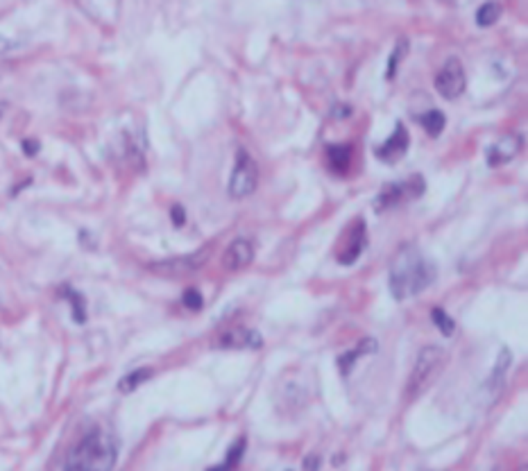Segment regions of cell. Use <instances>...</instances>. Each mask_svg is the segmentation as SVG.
Returning <instances> with one entry per match:
<instances>
[{
    "label": "cell",
    "instance_id": "cell-1",
    "mask_svg": "<svg viewBox=\"0 0 528 471\" xmlns=\"http://www.w3.org/2000/svg\"><path fill=\"white\" fill-rule=\"evenodd\" d=\"M435 277H438V270L433 261L424 256L415 245H404L390 263L388 285L395 300L404 302L427 290Z\"/></svg>",
    "mask_w": 528,
    "mask_h": 471
},
{
    "label": "cell",
    "instance_id": "cell-2",
    "mask_svg": "<svg viewBox=\"0 0 528 471\" xmlns=\"http://www.w3.org/2000/svg\"><path fill=\"white\" fill-rule=\"evenodd\" d=\"M118 458V444L111 433L94 429L68 453L64 471H111Z\"/></svg>",
    "mask_w": 528,
    "mask_h": 471
},
{
    "label": "cell",
    "instance_id": "cell-3",
    "mask_svg": "<svg viewBox=\"0 0 528 471\" xmlns=\"http://www.w3.org/2000/svg\"><path fill=\"white\" fill-rule=\"evenodd\" d=\"M444 363H446L444 349H440V347H424L417 353L415 365H412L406 395L410 399H415V397H420L424 392V390H429L435 383V378L440 376Z\"/></svg>",
    "mask_w": 528,
    "mask_h": 471
},
{
    "label": "cell",
    "instance_id": "cell-4",
    "mask_svg": "<svg viewBox=\"0 0 528 471\" xmlns=\"http://www.w3.org/2000/svg\"><path fill=\"white\" fill-rule=\"evenodd\" d=\"M209 256H211V247H202L198 251H193V254H184V256L150 263L147 270L159 274V277H166V279H181V277H189V274H193V272H198L204 263L209 261Z\"/></svg>",
    "mask_w": 528,
    "mask_h": 471
},
{
    "label": "cell",
    "instance_id": "cell-5",
    "mask_svg": "<svg viewBox=\"0 0 528 471\" xmlns=\"http://www.w3.org/2000/svg\"><path fill=\"white\" fill-rule=\"evenodd\" d=\"M257 186H259L257 161L249 157V152L238 150L232 177H229V195H232L234 200H243V198H249V195L257 191Z\"/></svg>",
    "mask_w": 528,
    "mask_h": 471
},
{
    "label": "cell",
    "instance_id": "cell-6",
    "mask_svg": "<svg viewBox=\"0 0 528 471\" xmlns=\"http://www.w3.org/2000/svg\"><path fill=\"white\" fill-rule=\"evenodd\" d=\"M427 188V183L420 175H412L404 181H395V183H388L383 186V191L378 193V198L374 200V209L378 213H383L388 209H395V206L410 202V200H417L420 195Z\"/></svg>",
    "mask_w": 528,
    "mask_h": 471
},
{
    "label": "cell",
    "instance_id": "cell-7",
    "mask_svg": "<svg viewBox=\"0 0 528 471\" xmlns=\"http://www.w3.org/2000/svg\"><path fill=\"white\" fill-rule=\"evenodd\" d=\"M365 247H367V227H365L363 217H356L340 238L338 249H336V259H338L340 266H352V263L359 261V256L363 254Z\"/></svg>",
    "mask_w": 528,
    "mask_h": 471
},
{
    "label": "cell",
    "instance_id": "cell-8",
    "mask_svg": "<svg viewBox=\"0 0 528 471\" xmlns=\"http://www.w3.org/2000/svg\"><path fill=\"white\" fill-rule=\"evenodd\" d=\"M435 89L444 100H458L467 89V75L463 64L451 57L446 59L444 66L440 68V73L435 75Z\"/></svg>",
    "mask_w": 528,
    "mask_h": 471
},
{
    "label": "cell",
    "instance_id": "cell-9",
    "mask_svg": "<svg viewBox=\"0 0 528 471\" xmlns=\"http://www.w3.org/2000/svg\"><path fill=\"white\" fill-rule=\"evenodd\" d=\"M261 344H263V338L259 336V331L245 329V327L229 329L218 338V347L220 349H259Z\"/></svg>",
    "mask_w": 528,
    "mask_h": 471
},
{
    "label": "cell",
    "instance_id": "cell-10",
    "mask_svg": "<svg viewBox=\"0 0 528 471\" xmlns=\"http://www.w3.org/2000/svg\"><path fill=\"white\" fill-rule=\"evenodd\" d=\"M252 261H254V245H252L247 238H236L232 240V245L225 249L223 266L229 272H238L247 268Z\"/></svg>",
    "mask_w": 528,
    "mask_h": 471
},
{
    "label": "cell",
    "instance_id": "cell-11",
    "mask_svg": "<svg viewBox=\"0 0 528 471\" xmlns=\"http://www.w3.org/2000/svg\"><path fill=\"white\" fill-rule=\"evenodd\" d=\"M408 150V132L401 123H397L395 134L390 136V139L376 147V157L378 161H383V164H397V161L406 154Z\"/></svg>",
    "mask_w": 528,
    "mask_h": 471
},
{
    "label": "cell",
    "instance_id": "cell-12",
    "mask_svg": "<svg viewBox=\"0 0 528 471\" xmlns=\"http://www.w3.org/2000/svg\"><path fill=\"white\" fill-rule=\"evenodd\" d=\"M519 147H522V139H519V136H515V134L501 136L497 143H492L488 147V166L490 168H497V166L508 164V161H512L515 157H517Z\"/></svg>",
    "mask_w": 528,
    "mask_h": 471
},
{
    "label": "cell",
    "instance_id": "cell-13",
    "mask_svg": "<svg viewBox=\"0 0 528 471\" xmlns=\"http://www.w3.org/2000/svg\"><path fill=\"white\" fill-rule=\"evenodd\" d=\"M376 351V340L374 338H363L359 344H356V349L345 351L342 356H338V367H340V374L342 376H349V372L354 370V365L359 363V358L367 353H374Z\"/></svg>",
    "mask_w": 528,
    "mask_h": 471
},
{
    "label": "cell",
    "instance_id": "cell-14",
    "mask_svg": "<svg viewBox=\"0 0 528 471\" xmlns=\"http://www.w3.org/2000/svg\"><path fill=\"white\" fill-rule=\"evenodd\" d=\"M327 164L329 168L342 175L352 166V147L349 145H329L327 147Z\"/></svg>",
    "mask_w": 528,
    "mask_h": 471
},
{
    "label": "cell",
    "instance_id": "cell-15",
    "mask_svg": "<svg viewBox=\"0 0 528 471\" xmlns=\"http://www.w3.org/2000/svg\"><path fill=\"white\" fill-rule=\"evenodd\" d=\"M245 449H247V440H245V438H238L236 444H234L232 449H229V453L225 455L223 465H218V467H213V469H209V471H234V469L240 465V460H243Z\"/></svg>",
    "mask_w": 528,
    "mask_h": 471
},
{
    "label": "cell",
    "instance_id": "cell-16",
    "mask_svg": "<svg viewBox=\"0 0 528 471\" xmlns=\"http://www.w3.org/2000/svg\"><path fill=\"white\" fill-rule=\"evenodd\" d=\"M510 363H512V353H510L508 349H501L499 358H497V365H495V370H492V374H490V378H488V387H492V390L501 387L503 376H506Z\"/></svg>",
    "mask_w": 528,
    "mask_h": 471
},
{
    "label": "cell",
    "instance_id": "cell-17",
    "mask_svg": "<svg viewBox=\"0 0 528 471\" xmlns=\"http://www.w3.org/2000/svg\"><path fill=\"white\" fill-rule=\"evenodd\" d=\"M152 376V370H147V367H141V370H134V372H130L128 376H123L120 378V383H118V390L120 392H134L136 387L139 385H143L147 378Z\"/></svg>",
    "mask_w": 528,
    "mask_h": 471
},
{
    "label": "cell",
    "instance_id": "cell-18",
    "mask_svg": "<svg viewBox=\"0 0 528 471\" xmlns=\"http://www.w3.org/2000/svg\"><path fill=\"white\" fill-rule=\"evenodd\" d=\"M499 16H501V5L495 3V0H488L485 5H481L478 14H476V23L481 28H490L499 21Z\"/></svg>",
    "mask_w": 528,
    "mask_h": 471
},
{
    "label": "cell",
    "instance_id": "cell-19",
    "mask_svg": "<svg viewBox=\"0 0 528 471\" xmlns=\"http://www.w3.org/2000/svg\"><path fill=\"white\" fill-rule=\"evenodd\" d=\"M420 123L424 125V130H427L433 136V139H435V136H440V132L444 130L446 118H444V113H440L438 109H433L429 113H424V116L420 118Z\"/></svg>",
    "mask_w": 528,
    "mask_h": 471
},
{
    "label": "cell",
    "instance_id": "cell-20",
    "mask_svg": "<svg viewBox=\"0 0 528 471\" xmlns=\"http://www.w3.org/2000/svg\"><path fill=\"white\" fill-rule=\"evenodd\" d=\"M66 297L71 300V306H73V319L77 322V324H82V322L86 319V311H84V300L79 293H73V290H66Z\"/></svg>",
    "mask_w": 528,
    "mask_h": 471
},
{
    "label": "cell",
    "instance_id": "cell-21",
    "mask_svg": "<svg viewBox=\"0 0 528 471\" xmlns=\"http://www.w3.org/2000/svg\"><path fill=\"white\" fill-rule=\"evenodd\" d=\"M431 317H433V322H435V327H438L444 336H451L454 333V319L446 315L442 308H433V313H431Z\"/></svg>",
    "mask_w": 528,
    "mask_h": 471
},
{
    "label": "cell",
    "instance_id": "cell-22",
    "mask_svg": "<svg viewBox=\"0 0 528 471\" xmlns=\"http://www.w3.org/2000/svg\"><path fill=\"white\" fill-rule=\"evenodd\" d=\"M181 302H184V306L186 308H191V311H200L202 308V295L195 290V288H191V290H186L184 293V297H181Z\"/></svg>",
    "mask_w": 528,
    "mask_h": 471
},
{
    "label": "cell",
    "instance_id": "cell-23",
    "mask_svg": "<svg viewBox=\"0 0 528 471\" xmlns=\"http://www.w3.org/2000/svg\"><path fill=\"white\" fill-rule=\"evenodd\" d=\"M404 45H406V41H399V45H397L395 55L390 57V62H388V73H386V77H395V71H397V62L401 59V52H404Z\"/></svg>",
    "mask_w": 528,
    "mask_h": 471
},
{
    "label": "cell",
    "instance_id": "cell-24",
    "mask_svg": "<svg viewBox=\"0 0 528 471\" xmlns=\"http://www.w3.org/2000/svg\"><path fill=\"white\" fill-rule=\"evenodd\" d=\"M170 217H173V222L177 225V227H181L184 225V220H186V215H184V209L177 204V206H173V211H170Z\"/></svg>",
    "mask_w": 528,
    "mask_h": 471
},
{
    "label": "cell",
    "instance_id": "cell-25",
    "mask_svg": "<svg viewBox=\"0 0 528 471\" xmlns=\"http://www.w3.org/2000/svg\"><path fill=\"white\" fill-rule=\"evenodd\" d=\"M304 467H306V471H318V467H320V458H318V455H308V458H306V463H304Z\"/></svg>",
    "mask_w": 528,
    "mask_h": 471
}]
</instances>
